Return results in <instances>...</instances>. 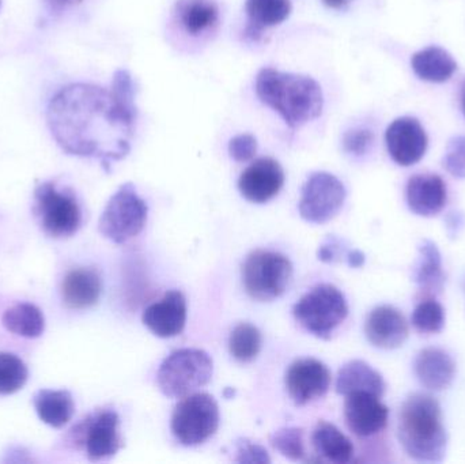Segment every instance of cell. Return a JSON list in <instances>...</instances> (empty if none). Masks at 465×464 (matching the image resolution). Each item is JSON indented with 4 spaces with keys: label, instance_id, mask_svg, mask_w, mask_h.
Wrapping results in <instances>:
<instances>
[{
    "label": "cell",
    "instance_id": "cell-1",
    "mask_svg": "<svg viewBox=\"0 0 465 464\" xmlns=\"http://www.w3.org/2000/svg\"><path fill=\"white\" fill-rule=\"evenodd\" d=\"M49 130L68 154L97 158L106 169L127 157L135 128L136 105L120 101L97 84L63 87L48 105Z\"/></svg>",
    "mask_w": 465,
    "mask_h": 464
},
{
    "label": "cell",
    "instance_id": "cell-2",
    "mask_svg": "<svg viewBox=\"0 0 465 464\" xmlns=\"http://www.w3.org/2000/svg\"><path fill=\"white\" fill-rule=\"evenodd\" d=\"M256 94L262 104L283 117L292 130L322 114V86L311 76L262 68L257 74Z\"/></svg>",
    "mask_w": 465,
    "mask_h": 464
},
{
    "label": "cell",
    "instance_id": "cell-3",
    "mask_svg": "<svg viewBox=\"0 0 465 464\" xmlns=\"http://www.w3.org/2000/svg\"><path fill=\"white\" fill-rule=\"evenodd\" d=\"M398 438L412 459L442 462L447 454L448 435L440 403L430 395H410L399 414Z\"/></svg>",
    "mask_w": 465,
    "mask_h": 464
},
{
    "label": "cell",
    "instance_id": "cell-4",
    "mask_svg": "<svg viewBox=\"0 0 465 464\" xmlns=\"http://www.w3.org/2000/svg\"><path fill=\"white\" fill-rule=\"evenodd\" d=\"M214 364L209 353L201 349H180L169 354L157 373V383L163 395L184 398L210 383Z\"/></svg>",
    "mask_w": 465,
    "mask_h": 464
},
{
    "label": "cell",
    "instance_id": "cell-5",
    "mask_svg": "<svg viewBox=\"0 0 465 464\" xmlns=\"http://www.w3.org/2000/svg\"><path fill=\"white\" fill-rule=\"evenodd\" d=\"M295 321L314 337L328 340L346 321L349 305L336 286L322 283L301 297L292 308Z\"/></svg>",
    "mask_w": 465,
    "mask_h": 464
},
{
    "label": "cell",
    "instance_id": "cell-6",
    "mask_svg": "<svg viewBox=\"0 0 465 464\" xmlns=\"http://www.w3.org/2000/svg\"><path fill=\"white\" fill-rule=\"evenodd\" d=\"M149 207L136 193L133 183H125L109 199L98 222V231L114 244H124L143 231Z\"/></svg>",
    "mask_w": 465,
    "mask_h": 464
},
{
    "label": "cell",
    "instance_id": "cell-7",
    "mask_svg": "<svg viewBox=\"0 0 465 464\" xmlns=\"http://www.w3.org/2000/svg\"><path fill=\"white\" fill-rule=\"evenodd\" d=\"M220 427L217 400L206 392L183 398L172 414L171 429L184 447L201 446L215 435Z\"/></svg>",
    "mask_w": 465,
    "mask_h": 464
},
{
    "label": "cell",
    "instance_id": "cell-8",
    "mask_svg": "<svg viewBox=\"0 0 465 464\" xmlns=\"http://www.w3.org/2000/svg\"><path fill=\"white\" fill-rule=\"evenodd\" d=\"M292 275V262L273 251H254L242 266L243 288L257 301H272L281 297Z\"/></svg>",
    "mask_w": 465,
    "mask_h": 464
},
{
    "label": "cell",
    "instance_id": "cell-9",
    "mask_svg": "<svg viewBox=\"0 0 465 464\" xmlns=\"http://www.w3.org/2000/svg\"><path fill=\"white\" fill-rule=\"evenodd\" d=\"M119 425V414L114 409H98L71 429V441L92 462L111 459L123 447Z\"/></svg>",
    "mask_w": 465,
    "mask_h": 464
},
{
    "label": "cell",
    "instance_id": "cell-10",
    "mask_svg": "<svg viewBox=\"0 0 465 464\" xmlns=\"http://www.w3.org/2000/svg\"><path fill=\"white\" fill-rule=\"evenodd\" d=\"M35 212L45 233L60 239L78 232L82 212L73 193L59 191L56 184L46 182L35 188Z\"/></svg>",
    "mask_w": 465,
    "mask_h": 464
},
{
    "label": "cell",
    "instance_id": "cell-11",
    "mask_svg": "<svg viewBox=\"0 0 465 464\" xmlns=\"http://www.w3.org/2000/svg\"><path fill=\"white\" fill-rule=\"evenodd\" d=\"M343 183L327 172L312 174L302 187L298 210L312 223H325L335 218L346 201Z\"/></svg>",
    "mask_w": 465,
    "mask_h": 464
},
{
    "label": "cell",
    "instance_id": "cell-12",
    "mask_svg": "<svg viewBox=\"0 0 465 464\" xmlns=\"http://www.w3.org/2000/svg\"><path fill=\"white\" fill-rule=\"evenodd\" d=\"M385 143L391 158L401 166H411L425 157L428 133L415 117H398L385 133Z\"/></svg>",
    "mask_w": 465,
    "mask_h": 464
},
{
    "label": "cell",
    "instance_id": "cell-13",
    "mask_svg": "<svg viewBox=\"0 0 465 464\" xmlns=\"http://www.w3.org/2000/svg\"><path fill=\"white\" fill-rule=\"evenodd\" d=\"M331 381L330 370L314 359L292 362L284 378L289 397L297 406H305L324 397L330 390Z\"/></svg>",
    "mask_w": 465,
    "mask_h": 464
},
{
    "label": "cell",
    "instance_id": "cell-14",
    "mask_svg": "<svg viewBox=\"0 0 465 464\" xmlns=\"http://www.w3.org/2000/svg\"><path fill=\"white\" fill-rule=\"evenodd\" d=\"M390 410L380 397L368 392L347 395L344 419L347 427L358 438H371L385 429Z\"/></svg>",
    "mask_w": 465,
    "mask_h": 464
},
{
    "label": "cell",
    "instance_id": "cell-15",
    "mask_svg": "<svg viewBox=\"0 0 465 464\" xmlns=\"http://www.w3.org/2000/svg\"><path fill=\"white\" fill-rule=\"evenodd\" d=\"M284 184V173L278 161L259 158L238 179V190L252 203H267L278 195Z\"/></svg>",
    "mask_w": 465,
    "mask_h": 464
},
{
    "label": "cell",
    "instance_id": "cell-16",
    "mask_svg": "<svg viewBox=\"0 0 465 464\" xmlns=\"http://www.w3.org/2000/svg\"><path fill=\"white\" fill-rule=\"evenodd\" d=\"M142 321L160 338H173L182 334L187 323V300L180 291L163 294L160 301L144 310Z\"/></svg>",
    "mask_w": 465,
    "mask_h": 464
},
{
    "label": "cell",
    "instance_id": "cell-17",
    "mask_svg": "<svg viewBox=\"0 0 465 464\" xmlns=\"http://www.w3.org/2000/svg\"><path fill=\"white\" fill-rule=\"evenodd\" d=\"M365 334L374 348L393 350L404 345L410 330L401 312L390 305H381L369 313Z\"/></svg>",
    "mask_w": 465,
    "mask_h": 464
},
{
    "label": "cell",
    "instance_id": "cell-18",
    "mask_svg": "<svg viewBox=\"0 0 465 464\" xmlns=\"http://www.w3.org/2000/svg\"><path fill=\"white\" fill-rule=\"evenodd\" d=\"M406 199L415 215L436 217L447 204V184L439 174H415L407 183Z\"/></svg>",
    "mask_w": 465,
    "mask_h": 464
},
{
    "label": "cell",
    "instance_id": "cell-19",
    "mask_svg": "<svg viewBox=\"0 0 465 464\" xmlns=\"http://www.w3.org/2000/svg\"><path fill=\"white\" fill-rule=\"evenodd\" d=\"M414 370L423 387L431 391H442L455 380L456 362L442 349L426 348L418 353Z\"/></svg>",
    "mask_w": 465,
    "mask_h": 464
},
{
    "label": "cell",
    "instance_id": "cell-20",
    "mask_svg": "<svg viewBox=\"0 0 465 464\" xmlns=\"http://www.w3.org/2000/svg\"><path fill=\"white\" fill-rule=\"evenodd\" d=\"M103 291L100 274L93 269H74L62 283V297L71 310L82 311L97 304Z\"/></svg>",
    "mask_w": 465,
    "mask_h": 464
},
{
    "label": "cell",
    "instance_id": "cell-21",
    "mask_svg": "<svg viewBox=\"0 0 465 464\" xmlns=\"http://www.w3.org/2000/svg\"><path fill=\"white\" fill-rule=\"evenodd\" d=\"M336 392L343 397L355 392H368L381 398L385 392V381L368 362L354 360L347 362L339 370L336 378Z\"/></svg>",
    "mask_w": 465,
    "mask_h": 464
},
{
    "label": "cell",
    "instance_id": "cell-22",
    "mask_svg": "<svg viewBox=\"0 0 465 464\" xmlns=\"http://www.w3.org/2000/svg\"><path fill=\"white\" fill-rule=\"evenodd\" d=\"M411 67L415 75L431 84L450 81L458 71V62L441 46H428L412 54Z\"/></svg>",
    "mask_w": 465,
    "mask_h": 464
},
{
    "label": "cell",
    "instance_id": "cell-23",
    "mask_svg": "<svg viewBox=\"0 0 465 464\" xmlns=\"http://www.w3.org/2000/svg\"><path fill=\"white\" fill-rule=\"evenodd\" d=\"M245 10L248 14L245 37L257 41L262 30L276 26L289 18L292 13V2L290 0H246Z\"/></svg>",
    "mask_w": 465,
    "mask_h": 464
},
{
    "label": "cell",
    "instance_id": "cell-24",
    "mask_svg": "<svg viewBox=\"0 0 465 464\" xmlns=\"http://www.w3.org/2000/svg\"><path fill=\"white\" fill-rule=\"evenodd\" d=\"M312 443L320 457L332 463L346 464L351 462L354 457L351 440L330 422L320 421L317 424L312 436Z\"/></svg>",
    "mask_w": 465,
    "mask_h": 464
},
{
    "label": "cell",
    "instance_id": "cell-25",
    "mask_svg": "<svg viewBox=\"0 0 465 464\" xmlns=\"http://www.w3.org/2000/svg\"><path fill=\"white\" fill-rule=\"evenodd\" d=\"M35 408L41 421L56 429L67 425L75 411L73 397L64 390H41L35 394Z\"/></svg>",
    "mask_w": 465,
    "mask_h": 464
},
{
    "label": "cell",
    "instance_id": "cell-26",
    "mask_svg": "<svg viewBox=\"0 0 465 464\" xmlns=\"http://www.w3.org/2000/svg\"><path fill=\"white\" fill-rule=\"evenodd\" d=\"M176 13L185 32L193 35L213 29L220 19V8L214 0H179Z\"/></svg>",
    "mask_w": 465,
    "mask_h": 464
},
{
    "label": "cell",
    "instance_id": "cell-27",
    "mask_svg": "<svg viewBox=\"0 0 465 464\" xmlns=\"http://www.w3.org/2000/svg\"><path fill=\"white\" fill-rule=\"evenodd\" d=\"M2 323L7 331L24 338L40 337L45 329L43 312L29 302H21L8 308L3 313Z\"/></svg>",
    "mask_w": 465,
    "mask_h": 464
},
{
    "label": "cell",
    "instance_id": "cell-28",
    "mask_svg": "<svg viewBox=\"0 0 465 464\" xmlns=\"http://www.w3.org/2000/svg\"><path fill=\"white\" fill-rule=\"evenodd\" d=\"M420 261L415 270V282L422 291H441L444 285V271H442V256L436 242L431 240H422L420 247Z\"/></svg>",
    "mask_w": 465,
    "mask_h": 464
},
{
    "label": "cell",
    "instance_id": "cell-29",
    "mask_svg": "<svg viewBox=\"0 0 465 464\" xmlns=\"http://www.w3.org/2000/svg\"><path fill=\"white\" fill-rule=\"evenodd\" d=\"M262 349V334L251 323H241L232 330L229 338V350L237 361L246 364L259 356Z\"/></svg>",
    "mask_w": 465,
    "mask_h": 464
},
{
    "label": "cell",
    "instance_id": "cell-30",
    "mask_svg": "<svg viewBox=\"0 0 465 464\" xmlns=\"http://www.w3.org/2000/svg\"><path fill=\"white\" fill-rule=\"evenodd\" d=\"M27 367L15 354L0 353V395L19 391L27 381Z\"/></svg>",
    "mask_w": 465,
    "mask_h": 464
},
{
    "label": "cell",
    "instance_id": "cell-31",
    "mask_svg": "<svg viewBox=\"0 0 465 464\" xmlns=\"http://www.w3.org/2000/svg\"><path fill=\"white\" fill-rule=\"evenodd\" d=\"M411 321L422 334H439L445 327L444 307L436 300H425L415 307Z\"/></svg>",
    "mask_w": 465,
    "mask_h": 464
},
{
    "label": "cell",
    "instance_id": "cell-32",
    "mask_svg": "<svg viewBox=\"0 0 465 464\" xmlns=\"http://www.w3.org/2000/svg\"><path fill=\"white\" fill-rule=\"evenodd\" d=\"M271 444L276 451L281 452L287 459H305V446H303V430L300 428H282L271 436Z\"/></svg>",
    "mask_w": 465,
    "mask_h": 464
},
{
    "label": "cell",
    "instance_id": "cell-33",
    "mask_svg": "<svg viewBox=\"0 0 465 464\" xmlns=\"http://www.w3.org/2000/svg\"><path fill=\"white\" fill-rule=\"evenodd\" d=\"M442 166L456 179H465V136L459 135L448 142Z\"/></svg>",
    "mask_w": 465,
    "mask_h": 464
},
{
    "label": "cell",
    "instance_id": "cell-34",
    "mask_svg": "<svg viewBox=\"0 0 465 464\" xmlns=\"http://www.w3.org/2000/svg\"><path fill=\"white\" fill-rule=\"evenodd\" d=\"M374 135L368 128H354L347 131L343 136V147L349 154L362 157L371 150Z\"/></svg>",
    "mask_w": 465,
    "mask_h": 464
},
{
    "label": "cell",
    "instance_id": "cell-35",
    "mask_svg": "<svg viewBox=\"0 0 465 464\" xmlns=\"http://www.w3.org/2000/svg\"><path fill=\"white\" fill-rule=\"evenodd\" d=\"M257 141L251 133H241L229 142V154L237 163H245L256 155Z\"/></svg>",
    "mask_w": 465,
    "mask_h": 464
},
{
    "label": "cell",
    "instance_id": "cell-36",
    "mask_svg": "<svg viewBox=\"0 0 465 464\" xmlns=\"http://www.w3.org/2000/svg\"><path fill=\"white\" fill-rule=\"evenodd\" d=\"M238 463H270L268 452L262 446L252 443V441L242 439L237 441V459Z\"/></svg>",
    "mask_w": 465,
    "mask_h": 464
},
{
    "label": "cell",
    "instance_id": "cell-37",
    "mask_svg": "<svg viewBox=\"0 0 465 464\" xmlns=\"http://www.w3.org/2000/svg\"><path fill=\"white\" fill-rule=\"evenodd\" d=\"M339 255H341V245L335 239H328V242L319 250V259L325 263H332Z\"/></svg>",
    "mask_w": 465,
    "mask_h": 464
},
{
    "label": "cell",
    "instance_id": "cell-38",
    "mask_svg": "<svg viewBox=\"0 0 465 464\" xmlns=\"http://www.w3.org/2000/svg\"><path fill=\"white\" fill-rule=\"evenodd\" d=\"M82 0H46V5L54 11H62L70 5H78Z\"/></svg>",
    "mask_w": 465,
    "mask_h": 464
},
{
    "label": "cell",
    "instance_id": "cell-39",
    "mask_svg": "<svg viewBox=\"0 0 465 464\" xmlns=\"http://www.w3.org/2000/svg\"><path fill=\"white\" fill-rule=\"evenodd\" d=\"M347 261H349L350 266L358 269V267H362L363 263H365V255H363L361 251H351V252H349V255H347Z\"/></svg>",
    "mask_w": 465,
    "mask_h": 464
},
{
    "label": "cell",
    "instance_id": "cell-40",
    "mask_svg": "<svg viewBox=\"0 0 465 464\" xmlns=\"http://www.w3.org/2000/svg\"><path fill=\"white\" fill-rule=\"evenodd\" d=\"M322 2H324V5H328V7L341 8L343 7L349 0H322Z\"/></svg>",
    "mask_w": 465,
    "mask_h": 464
},
{
    "label": "cell",
    "instance_id": "cell-41",
    "mask_svg": "<svg viewBox=\"0 0 465 464\" xmlns=\"http://www.w3.org/2000/svg\"><path fill=\"white\" fill-rule=\"evenodd\" d=\"M460 106H461V112H463L464 117H465V79H464L463 84H461Z\"/></svg>",
    "mask_w": 465,
    "mask_h": 464
}]
</instances>
